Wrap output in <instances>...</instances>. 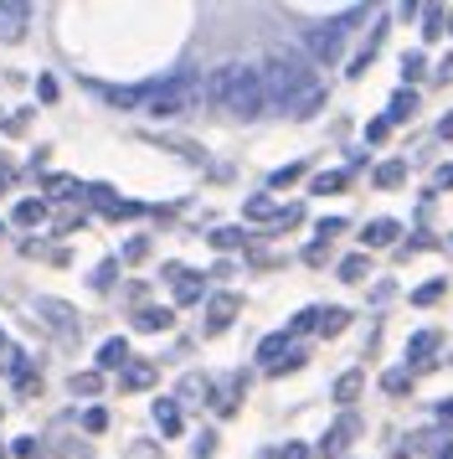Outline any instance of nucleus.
Returning <instances> with one entry per match:
<instances>
[{"label": "nucleus", "instance_id": "nucleus-1", "mask_svg": "<svg viewBox=\"0 0 453 459\" xmlns=\"http://www.w3.org/2000/svg\"><path fill=\"white\" fill-rule=\"evenodd\" d=\"M206 99L222 104L232 119H258L268 108V93H263V78L252 63H222L211 78H206Z\"/></svg>", "mask_w": 453, "mask_h": 459}, {"label": "nucleus", "instance_id": "nucleus-2", "mask_svg": "<svg viewBox=\"0 0 453 459\" xmlns=\"http://www.w3.org/2000/svg\"><path fill=\"white\" fill-rule=\"evenodd\" d=\"M258 78H263L268 104L284 108V114H288L294 104H299V99H304L309 88L320 83V78H314V67L299 63V57H288V52H273V57H268V63L258 67Z\"/></svg>", "mask_w": 453, "mask_h": 459}, {"label": "nucleus", "instance_id": "nucleus-3", "mask_svg": "<svg viewBox=\"0 0 453 459\" xmlns=\"http://www.w3.org/2000/svg\"><path fill=\"white\" fill-rule=\"evenodd\" d=\"M299 42H304L309 63H340V42H346V31H340L335 22H320V26H309Z\"/></svg>", "mask_w": 453, "mask_h": 459}, {"label": "nucleus", "instance_id": "nucleus-4", "mask_svg": "<svg viewBox=\"0 0 453 459\" xmlns=\"http://www.w3.org/2000/svg\"><path fill=\"white\" fill-rule=\"evenodd\" d=\"M93 93H98L103 104H114V108H150V99H155V83H134V88H124V83H88Z\"/></svg>", "mask_w": 453, "mask_h": 459}, {"label": "nucleus", "instance_id": "nucleus-5", "mask_svg": "<svg viewBox=\"0 0 453 459\" xmlns=\"http://www.w3.org/2000/svg\"><path fill=\"white\" fill-rule=\"evenodd\" d=\"M165 279H170V290H175V305H196V299L206 294V284L191 269H181V264H175V269H165Z\"/></svg>", "mask_w": 453, "mask_h": 459}, {"label": "nucleus", "instance_id": "nucleus-6", "mask_svg": "<svg viewBox=\"0 0 453 459\" xmlns=\"http://www.w3.org/2000/svg\"><path fill=\"white\" fill-rule=\"evenodd\" d=\"M361 434V423H355V418H340V423H335V429H329V438H325V449H320V455H340V449H346L350 438Z\"/></svg>", "mask_w": 453, "mask_h": 459}, {"label": "nucleus", "instance_id": "nucleus-7", "mask_svg": "<svg viewBox=\"0 0 453 459\" xmlns=\"http://www.w3.org/2000/svg\"><path fill=\"white\" fill-rule=\"evenodd\" d=\"M155 423H160V434H181L185 429V418H181V403H170V397H160V403H155Z\"/></svg>", "mask_w": 453, "mask_h": 459}, {"label": "nucleus", "instance_id": "nucleus-8", "mask_svg": "<svg viewBox=\"0 0 453 459\" xmlns=\"http://www.w3.org/2000/svg\"><path fill=\"white\" fill-rule=\"evenodd\" d=\"M175 325V310H134V331L155 335V331H170Z\"/></svg>", "mask_w": 453, "mask_h": 459}, {"label": "nucleus", "instance_id": "nucleus-9", "mask_svg": "<svg viewBox=\"0 0 453 459\" xmlns=\"http://www.w3.org/2000/svg\"><path fill=\"white\" fill-rule=\"evenodd\" d=\"M124 387H129V393H150V387H155V367H150V361H129V367H124Z\"/></svg>", "mask_w": 453, "mask_h": 459}, {"label": "nucleus", "instance_id": "nucleus-10", "mask_svg": "<svg viewBox=\"0 0 453 459\" xmlns=\"http://www.w3.org/2000/svg\"><path fill=\"white\" fill-rule=\"evenodd\" d=\"M21 31H26V5H0V37L16 42Z\"/></svg>", "mask_w": 453, "mask_h": 459}, {"label": "nucleus", "instance_id": "nucleus-11", "mask_svg": "<svg viewBox=\"0 0 453 459\" xmlns=\"http://www.w3.org/2000/svg\"><path fill=\"white\" fill-rule=\"evenodd\" d=\"M232 310H237V299L232 294H222V299H211V315H206V331L217 335V331H226L232 325Z\"/></svg>", "mask_w": 453, "mask_h": 459}, {"label": "nucleus", "instance_id": "nucleus-12", "mask_svg": "<svg viewBox=\"0 0 453 459\" xmlns=\"http://www.w3.org/2000/svg\"><path fill=\"white\" fill-rule=\"evenodd\" d=\"M412 114H417V93H412V88H397V93H391V108H387V125L412 119Z\"/></svg>", "mask_w": 453, "mask_h": 459}, {"label": "nucleus", "instance_id": "nucleus-13", "mask_svg": "<svg viewBox=\"0 0 453 459\" xmlns=\"http://www.w3.org/2000/svg\"><path fill=\"white\" fill-rule=\"evenodd\" d=\"M98 367H129V341H124V335H114V341H103Z\"/></svg>", "mask_w": 453, "mask_h": 459}, {"label": "nucleus", "instance_id": "nucleus-14", "mask_svg": "<svg viewBox=\"0 0 453 459\" xmlns=\"http://www.w3.org/2000/svg\"><path fill=\"white\" fill-rule=\"evenodd\" d=\"M387 243H397V222L381 217V222H371L366 228V248H387Z\"/></svg>", "mask_w": 453, "mask_h": 459}, {"label": "nucleus", "instance_id": "nucleus-15", "mask_svg": "<svg viewBox=\"0 0 453 459\" xmlns=\"http://www.w3.org/2000/svg\"><path fill=\"white\" fill-rule=\"evenodd\" d=\"M16 222H21V228H37V222H47V202H16Z\"/></svg>", "mask_w": 453, "mask_h": 459}, {"label": "nucleus", "instance_id": "nucleus-16", "mask_svg": "<svg viewBox=\"0 0 453 459\" xmlns=\"http://www.w3.org/2000/svg\"><path fill=\"white\" fill-rule=\"evenodd\" d=\"M366 269H371L366 253H350L346 264H340V279H346V284H361V279H366Z\"/></svg>", "mask_w": 453, "mask_h": 459}, {"label": "nucleus", "instance_id": "nucleus-17", "mask_svg": "<svg viewBox=\"0 0 453 459\" xmlns=\"http://www.w3.org/2000/svg\"><path fill=\"white\" fill-rule=\"evenodd\" d=\"M397 181H407V166H402V160H387V166H376V186H397Z\"/></svg>", "mask_w": 453, "mask_h": 459}, {"label": "nucleus", "instance_id": "nucleus-18", "mask_svg": "<svg viewBox=\"0 0 453 459\" xmlns=\"http://www.w3.org/2000/svg\"><path fill=\"white\" fill-rule=\"evenodd\" d=\"M314 191H320V196H335V191H346V170H325V176H314Z\"/></svg>", "mask_w": 453, "mask_h": 459}, {"label": "nucleus", "instance_id": "nucleus-19", "mask_svg": "<svg viewBox=\"0 0 453 459\" xmlns=\"http://www.w3.org/2000/svg\"><path fill=\"white\" fill-rule=\"evenodd\" d=\"M278 351H288V335H268L263 346H258V361H263V367H273V361H278Z\"/></svg>", "mask_w": 453, "mask_h": 459}, {"label": "nucleus", "instance_id": "nucleus-20", "mask_svg": "<svg viewBox=\"0 0 453 459\" xmlns=\"http://www.w3.org/2000/svg\"><path fill=\"white\" fill-rule=\"evenodd\" d=\"M432 346H438V335H432V331H417V335H412V361H428Z\"/></svg>", "mask_w": 453, "mask_h": 459}, {"label": "nucleus", "instance_id": "nucleus-21", "mask_svg": "<svg viewBox=\"0 0 453 459\" xmlns=\"http://www.w3.org/2000/svg\"><path fill=\"white\" fill-rule=\"evenodd\" d=\"M73 393H82V397L103 393V377L98 372H78V377H73Z\"/></svg>", "mask_w": 453, "mask_h": 459}, {"label": "nucleus", "instance_id": "nucleus-22", "mask_svg": "<svg viewBox=\"0 0 453 459\" xmlns=\"http://www.w3.org/2000/svg\"><path fill=\"white\" fill-rule=\"evenodd\" d=\"M346 325H350V315H346V310H325V315H320V331H325V335L346 331Z\"/></svg>", "mask_w": 453, "mask_h": 459}, {"label": "nucleus", "instance_id": "nucleus-23", "mask_svg": "<svg viewBox=\"0 0 453 459\" xmlns=\"http://www.w3.org/2000/svg\"><path fill=\"white\" fill-rule=\"evenodd\" d=\"M355 393H361V372H346L340 382H335V397H340V403H350Z\"/></svg>", "mask_w": 453, "mask_h": 459}, {"label": "nucleus", "instance_id": "nucleus-24", "mask_svg": "<svg viewBox=\"0 0 453 459\" xmlns=\"http://www.w3.org/2000/svg\"><path fill=\"white\" fill-rule=\"evenodd\" d=\"M243 243V228H217L211 232V248H237Z\"/></svg>", "mask_w": 453, "mask_h": 459}, {"label": "nucleus", "instance_id": "nucleus-25", "mask_svg": "<svg viewBox=\"0 0 453 459\" xmlns=\"http://www.w3.org/2000/svg\"><path fill=\"white\" fill-rule=\"evenodd\" d=\"M181 397H185V403L206 397V377H185V382H181Z\"/></svg>", "mask_w": 453, "mask_h": 459}, {"label": "nucleus", "instance_id": "nucleus-26", "mask_svg": "<svg viewBox=\"0 0 453 459\" xmlns=\"http://www.w3.org/2000/svg\"><path fill=\"white\" fill-rule=\"evenodd\" d=\"M417 305H432V299H443V279H432V284H423V290L412 294Z\"/></svg>", "mask_w": 453, "mask_h": 459}, {"label": "nucleus", "instance_id": "nucleus-27", "mask_svg": "<svg viewBox=\"0 0 453 459\" xmlns=\"http://www.w3.org/2000/svg\"><path fill=\"white\" fill-rule=\"evenodd\" d=\"M47 191H52V196H73V191H78V181H73V176H52V181H47Z\"/></svg>", "mask_w": 453, "mask_h": 459}, {"label": "nucleus", "instance_id": "nucleus-28", "mask_svg": "<svg viewBox=\"0 0 453 459\" xmlns=\"http://www.w3.org/2000/svg\"><path fill=\"white\" fill-rule=\"evenodd\" d=\"M299 176H304V166H284L273 181H268V186H288V181H299Z\"/></svg>", "mask_w": 453, "mask_h": 459}, {"label": "nucleus", "instance_id": "nucleus-29", "mask_svg": "<svg viewBox=\"0 0 453 459\" xmlns=\"http://www.w3.org/2000/svg\"><path fill=\"white\" fill-rule=\"evenodd\" d=\"M381 387H387V393H407V372H387L381 377Z\"/></svg>", "mask_w": 453, "mask_h": 459}, {"label": "nucleus", "instance_id": "nucleus-30", "mask_svg": "<svg viewBox=\"0 0 453 459\" xmlns=\"http://www.w3.org/2000/svg\"><path fill=\"white\" fill-rule=\"evenodd\" d=\"M387 119H371V125H366V140H371V145H381V140H387Z\"/></svg>", "mask_w": 453, "mask_h": 459}, {"label": "nucleus", "instance_id": "nucleus-31", "mask_svg": "<svg viewBox=\"0 0 453 459\" xmlns=\"http://www.w3.org/2000/svg\"><path fill=\"white\" fill-rule=\"evenodd\" d=\"M247 217H273V202H268V196H252V202H247Z\"/></svg>", "mask_w": 453, "mask_h": 459}, {"label": "nucleus", "instance_id": "nucleus-32", "mask_svg": "<svg viewBox=\"0 0 453 459\" xmlns=\"http://www.w3.org/2000/svg\"><path fill=\"white\" fill-rule=\"evenodd\" d=\"M82 423L98 434V429H108V413H103V408H88V413H82Z\"/></svg>", "mask_w": 453, "mask_h": 459}, {"label": "nucleus", "instance_id": "nucleus-33", "mask_svg": "<svg viewBox=\"0 0 453 459\" xmlns=\"http://www.w3.org/2000/svg\"><path fill=\"white\" fill-rule=\"evenodd\" d=\"M314 325H320V310H304L299 320H294V335H299V331H314Z\"/></svg>", "mask_w": 453, "mask_h": 459}, {"label": "nucleus", "instance_id": "nucleus-34", "mask_svg": "<svg viewBox=\"0 0 453 459\" xmlns=\"http://www.w3.org/2000/svg\"><path fill=\"white\" fill-rule=\"evenodd\" d=\"M402 73H407V83H412V78H423V57H417V52L402 57Z\"/></svg>", "mask_w": 453, "mask_h": 459}, {"label": "nucleus", "instance_id": "nucleus-35", "mask_svg": "<svg viewBox=\"0 0 453 459\" xmlns=\"http://www.w3.org/2000/svg\"><path fill=\"white\" fill-rule=\"evenodd\" d=\"M278 459H309V449H304V444H284V449H278Z\"/></svg>", "mask_w": 453, "mask_h": 459}, {"label": "nucleus", "instance_id": "nucleus-36", "mask_svg": "<svg viewBox=\"0 0 453 459\" xmlns=\"http://www.w3.org/2000/svg\"><path fill=\"white\" fill-rule=\"evenodd\" d=\"M37 93L47 99V104H52V99H57V78H41V83H37Z\"/></svg>", "mask_w": 453, "mask_h": 459}, {"label": "nucleus", "instance_id": "nucleus-37", "mask_svg": "<svg viewBox=\"0 0 453 459\" xmlns=\"http://www.w3.org/2000/svg\"><path fill=\"white\" fill-rule=\"evenodd\" d=\"M438 22H443V11H428V26H423V37H438V31H443Z\"/></svg>", "mask_w": 453, "mask_h": 459}, {"label": "nucleus", "instance_id": "nucleus-38", "mask_svg": "<svg viewBox=\"0 0 453 459\" xmlns=\"http://www.w3.org/2000/svg\"><path fill=\"white\" fill-rule=\"evenodd\" d=\"M346 228V222H340V217H325V222H320V238H335V232Z\"/></svg>", "mask_w": 453, "mask_h": 459}, {"label": "nucleus", "instance_id": "nucleus-39", "mask_svg": "<svg viewBox=\"0 0 453 459\" xmlns=\"http://www.w3.org/2000/svg\"><path fill=\"white\" fill-rule=\"evenodd\" d=\"M438 186H453V166H443V170H438Z\"/></svg>", "mask_w": 453, "mask_h": 459}, {"label": "nucleus", "instance_id": "nucleus-40", "mask_svg": "<svg viewBox=\"0 0 453 459\" xmlns=\"http://www.w3.org/2000/svg\"><path fill=\"white\" fill-rule=\"evenodd\" d=\"M438 134H443V140H453V114L443 119V125H438Z\"/></svg>", "mask_w": 453, "mask_h": 459}, {"label": "nucleus", "instance_id": "nucleus-41", "mask_svg": "<svg viewBox=\"0 0 453 459\" xmlns=\"http://www.w3.org/2000/svg\"><path fill=\"white\" fill-rule=\"evenodd\" d=\"M0 346H5V335H0Z\"/></svg>", "mask_w": 453, "mask_h": 459}, {"label": "nucleus", "instance_id": "nucleus-42", "mask_svg": "<svg viewBox=\"0 0 453 459\" xmlns=\"http://www.w3.org/2000/svg\"><path fill=\"white\" fill-rule=\"evenodd\" d=\"M449 26H453V16H449Z\"/></svg>", "mask_w": 453, "mask_h": 459}]
</instances>
